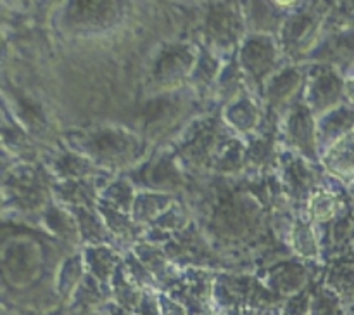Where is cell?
<instances>
[{
    "instance_id": "5",
    "label": "cell",
    "mask_w": 354,
    "mask_h": 315,
    "mask_svg": "<svg viewBox=\"0 0 354 315\" xmlns=\"http://www.w3.org/2000/svg\"><path fill=\"white\" fill-rule=\"evenodd\" d=\"M325 165L334 175L344 179L354 175V137H344L335 142L325 156Z\"/></svg>"
},
{
    "instance_id": "7",
    "label": "cell",
    "mask_w": 354,
    "mask_h": 315,
    "mask_svg": "<svg viewBox=\"0 0 354 315\" xmlns=\"http://www.w3.org/2000/svg\"><path fill=\"white\" fill-rule=\"evenodd\" d=\"M286 180L287 186H289L290 194L296 197L306 196L308 190L313 186V177H311V172L306 168V165L296 161L287 168L286 172Z\"/></svg>"
},
{
    "instance_id": "9",
    "label": "cell",
    "mask_w": 354,
    "mask_h": 315,
    "mask_svg": "<svg viewBox=\"0 0 354 315\" xmlns=\"http://www.w3.org/2000/svg\"><path fill=\"white\" fill-rule=\"evenodd\" d=\"M294 242L296 248L299 249L301 255L313 256L317 253V242H315L313 234H311L310 227L303 224L296 225V232H294Z\"/></svg>"
},
{
    "instance_id": "1",
    "label": "cell",
    "mask_w": 354,
    "mask_h": 315,
    "mask_svg": "<svg viewBox=\"0 0 354 315\" xmlns=\"http://www.w3.org/2000/svg\"><path fill=\"white\" fill-rule=\"evenodd\" d=\"M287 138L292 147L299 149L303 154L315 158L317 154V125L311 118V111L306 104H299L292 109L286 128Z\"/></svg>"
},
{
    "instance_id": "8",
    "label": "cell",
    "mask_w": 354,
    "mask_h": 315,
    "mask_svg": "<svg viewBox=\"0 0 354 315\" xmlns=\"http://www.w3.org/2000/svg\"><path fill=\"white\" fill-rule=\"evenodd\" d=\"M335 208H337V201L325 192L317 194V196L313 197V201H311V213H313V217L320 222L328 220V218L334 217Z\"/></svg>"
},
{
    "instance_id": "3",
    "label": "cell",
    "mask_w": 354,
    "mask_h": 315,
    "mask_svg": "<svg viewBox=\"0 0 354 315\" xmlns=\"http://www.w3.org/2000/svg\"><path fill=\"white\" fill-rule=\"evenodd\" d=\"M241 59L244 68L251 71L254 78H263V75L273 68L275 51L266 38H254L244 45Z\"/></svg>"
},
{
    "instance_id": "2",
    "label": "cell",
    "mask_w": 354,
    "mask_h": 315,
    "mask_svg": "<svg viewBox=\"0 0 354 315\" xmlns=\"http://www.w3.org/2000/svg\"><path fill=\"white\" fill-rule=\"evenodd\" d=\"M341 80L332 69H327L325 66L317 68L308 85L306 106L313 111H325L327 107L334 106L341 96Z\"/></svg>"
},
{
    "instance_id": "4",
    "label": "cell",
    "mask_w": 354,
    "mask_h": 315,
    "mask_svg": "<svg viewBox=\"0 0 354 315\" xmlns=\"http://www.w3.org/2000/svg\"><path fill=\"white\" fill-rule=\"evenodd\" d=\"M317 31V17L311 14H297L292 19H289L283 30V42L292 51H303L304 47H308V42L313 40Z\"/></svg>"
},
{
    "instance_id": "6",
    "label": "cell",
    "mask_w": 354,
    "mask_h": 315,
    "mask_svg": "<svg viewBox=\"0 0 354 315\" xmlns=\"http://www.w3.org/2000/svg\"><path fill=\"white\" fill-rule=\"evenodd\" d=\"M299 83H301V78H299V73H297L296 69L289 68L286 69V71L280 73V75L273 80L272 85H270L268 89V96L270 99H272V102L277 106V104L289 99L290 93L294 92V89L299 87Z\"/></svg>"
}]
</instances>
